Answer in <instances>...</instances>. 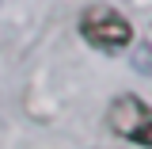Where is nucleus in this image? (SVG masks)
<instances>
[{
	"label": "nucleus",
	"mask_w": 152,
	"mask_h": 149,
	"mask_svg": "<svg viewBox=\"0 0 152 149\" xmlns=\"http://www.w3.org/2000/svg\"><path fill=\"white\" fill-rule=\"evenodd\" d=\"M80 35H84V42H91L95 50L118 54V50H126L133 42V27H129V19L122 16V12L99 4V8H88L80 16Z\"/></svg>",
	"instance_id": "1"
},
{
	"label": "nucleus",
	"mask_w": 152,
	"mask_h": 149,
	"mask_svg": "<svg viewBox=\"0 0 152 149\" xmlns=\"http://www.w3.org/2000/svg\"><path fill=\"white\" fill-rule=\"evenodd\" d=\"M107 126H110L118 138H126L133 145L152 149V107L141 99V96H118L107 111Z\"/></svg>",
	"instance_id": "2"
}]
</instances>
